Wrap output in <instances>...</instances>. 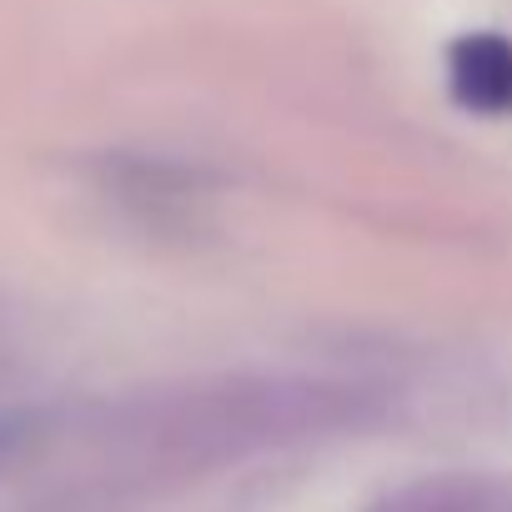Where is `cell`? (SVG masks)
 I'll use <instances>...</instances> for the list:
<instances>
[{"label":"cell","instance_id":"obj_1","mask_svg":"<svg viewBox=\"0 0 512 512\" xmlns=\"http://www.w3.org/2000/svg\"><path fill=\"white\" fill-rule=\"evenodd\" d=\"M447 91L462 111L512 116V41L502 31H467L447 46Z\"/></svg>","mask_w":512,"mask_h":512},{"label":"cell","instance_id":"obj_2","mask_svg":"<svg viewBox=\"0 0 512 512\" xmlns=\"http://www.w3.org/2000/svg\"><path fill=\"white\" fill-rule=\"evenodd\" d=\"M377 512H497V507L472 482H417L407 492H392Z\"/></svg>","mask_w":512,"mask_h":512},{"label":"cell","instance_id":"obj_3","mask_svg":"<svg viewBox=\"0 0 512 512\" xmlns=\"http://www.w3.org/2000/svg\"><path fill=\"white\" fill-rule=\"evenodd\" d=\"M26 442H31V422L26 417H0V462H11Z\"/></svg>","mask_w":512,"mask_h":512}]
</instances>
